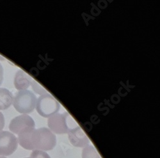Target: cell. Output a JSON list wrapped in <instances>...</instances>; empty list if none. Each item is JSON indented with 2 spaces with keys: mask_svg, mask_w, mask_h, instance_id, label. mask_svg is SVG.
<instances>
[{
  "mask_svg": "<svg viewBox=\"0 0 160 158\" xmlns=\"http://www.w3.org/2000/svg\"><path fill=\"white\" fill-rule=\"evenodd\" d=\"M31 86H32V89L33 91L35 92L36 93L41 95V96L48 94V91L41 84H39L36 81L33 80L32 82Z\"/></svg>",
  "mask_w": 160,
  "mask_h": 158,
  "instance_id": "11",
  "label": "cell"
},
{
  "mask_svg": "<svg viewBox=\"0 0 160 158\" xmlns=\"http://www.w3.org/2000/svg\"><path fill=\"white\" fill-rule=\"evenodd\" d=\"M35 128V124L33 118L27 114L17 116L11 121L9 129L12 133L18 135L26 128Z\"/></svg>",
  "mask_w": 160,
  "mask_h": 158,
  "instance_id": "6",
  "label": "cell"
},
{
  "mask_svg": "<svg viewBox=\"0 0 160 158\" xmlns=\"http://www.w3.org/2000/svg\"><path fill=\"white\" fill-rule=\"evenodd\" d=\"M26 158H32V157H26Z\"/></svg>",
  "mask_w": 160,
  "mask_h": 158,
  "instance_id": "16",
  "label": "cell"
},
{
  "mask_svg": "<svg viewBox=\"0 0 160 158\" xmlns=\"http://www.w3.org/2000/svg\"><path fill=\"white\" fill-rule=\"evenodd\" d=\"M32 158H51L50 156L44 151L35 150L31 154Z\"/></svg>",
  "mask_w": 160,
  "mask_h": 158,
  "instance_id": "12",
  "label": "cell"
},
{
  "mask_svg": "<svg viewBox=\"0 0 160 158\" xmlns=\"http://www.w3.org/2000/svg\"><path fill=\"white\" fill-rule=\"evenodd\" d=\"M0 158H7V157H5L4 156H0Z\"/></svg>",
  "mask_w": 160,
  "mask_h": 158,
  "instance_id": "15",
  "label": "cell"
},
{
  "mask_svg": "<svg viewBox=\"0 0 160 158\" xmlns=\"http://www.w3.org/2000/svg\"><path fill=\"white\" fill-rule=\"evenodd\" d=\"M57 145V137L46 128L34 129L30 137V150L51 151Z\"/></svg>",
  "mask_w": 160,
  "mask_h": 158,
  "instance_id": "1",
  "label": "cell"
},
{
  "mask_svg": "<svg viewBox=\"0 0 160 158\" xmlns=\"http://www.w3.org/2000/svg\"><path fill=\"white\" fill-rule=\"evenodd\" d=\"M3 81V68L2 64L0 63V86L2 84Z\"/></svg>",
  "mask_w": 160,
  "mask_h": 158,
  "instance_id": "14",
  "label": "cell"
},
{
  "mask_svg": "<svg viewBox=\"0 0 160 158\" xmlns=\"http://www.w3.org/2000/svg\"><path fill=\"white\" fill-rule=\"evenodd\" d=\"M82 158H101L96 149L92 146H87L82 151Z\"/></svg>",
  "mask_w": 160,
  "mask_h": 158,
  "instance_id": "10",
  "label": "cell"
},
{
  "mask_svg": "<svg viewBox=\"0 0 160 158\" xmlns=\"http://www.w3.org/2000/svg\"><path fill=\"white\" fill-rule=\"evenodd\" d=\"M5 126V117L3 114L0 112V131H1Z\"/></svg>",
  "mask_w": 160,
  "mask_h": 158,
  "instance_id": "13",
  "label": "cell"
},
{
  "mask_svg": "<svg viewBox=\"0 0 160 158\" xmlns=\"http://www.w3.org/2000/svg\"><path fill=\"white\" fill-rule=\"evenodd\" d=\"M18 146L17 137L8 131H0V156H8L14 153Z\"/></svg>",
  "mask_w": 160,
  "mask_h": 158,
  "instance_id": "5",
  "label": "cell"
},
{
  "mask_svg": "<svg viewBox=\"0 0 160 158\" xmlns=\"http://www.w3.org/2000/svg\"><path fill=\"white\" fill-rule=\"evenodd\" d=\"M37 97L28 90L19 91L13 99V105L19 113L27 114L32 113L37 104Z\"/></svg>",
  "mask_w": 160,
  "mask_h": 158,
  "instance_id": "3",
  "label": "cell"
},
{
  "mask_svg": "<svg viewBox=\"0 0 160 158\" xmlns=\"http://www.w3.org/2000/svg\"><path fill=\"white\" fill-rule=\"evenodd\" d=\"M13 102L11 92L5 88H0V110L8 109Z\"/></svg>",
  "mask_w": 160,
  "mask_h": 158,
  "instance_id": "9",
  "label": "cell"
},
{
  "mask_svg": "<svg viewBox=\"0 0 160 158\" xmlns=\"http://www.w3.org/2000/svg\"><path fill=\"white\" fill-rule=\"evenodd\" d=\"M60 107L58 101L50 94L42 95L37 100V111L40 115L44 117H49L57 114Z\"/></svg>",
  "mask_w": 160,
  "mask_h": 158,
  "instance_id": "4",
  "label": "cell"
},
{
  "mask_svg": "<svg viewBox=\"0 0 160 158\" xmlns=\"http://www.w3.org/2000/svg\"><path fill=\"white\" fill-rule=\"evenodd\" d=\"M48 124L49 129L56 134H65L77 127L78 124L72 117L68 112L57 113L49 117Z\"/></svg>",
  "mask_w": 160,
  "mask_h": 158,
  "instance_id": "2",
  "label": "cell"
},
{
  "mask_svg": "<svg viewBox=\"0 0 160 158\" xmlns=\"http://www.w3.org/2000/svg\"><path fill=\"white\" fill-rule=\"evenodd\" d=\"M32 81V78L28 74L19 70L17 72L14 78V85L18 91H24L29 87Z\"/></svg>",
  "mask_w": 160,
  "mask_h": 158,
  "instance_id": "8",
  "label": "cell"
},
{
  "mask_svg": "<svg viewBox=\"0 0 160 158\" xmlns=\"http://www.w3.org/2000/svg\"><path fill=\"white\" fill-rule=\"evenodd\" d=\"M68 137L71 144L76 147H85L90 143L87 135L78 126L69 131Z\"/></svg>",
  "mask_w": 160,
  "mask_h": 158,
  "instance_id": "7",
  "label": "cell"
}]
</instances>
